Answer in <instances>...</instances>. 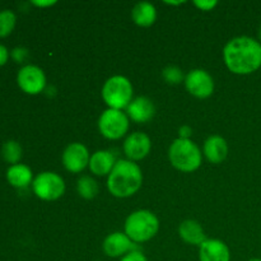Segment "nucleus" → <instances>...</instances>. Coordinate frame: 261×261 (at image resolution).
Instances as JSON below:
<instances>
[{
  "label": "nucleus",
  "mask_w": 261,
  "mask_h": 261,
  "mask_svg": "<svg viewBox=\"0 0 261 261\" xmlns=\"http://www.w3.org/2000/svg\"><path fill=\"white\" fill-rule=\"evenodd\" d=\"M227 68L234 74L246 75L261 66V43L247 36L232 38L223 50Z\"/></svg>",
  "instance_id": "obj_1"
},
{
  "label": "nucleus",
  "mask_w": 261,
  "mask_h": 261,
  "mask_svg": "<svg viewBox=\"0 0 261 261\" xmlns=\"http://www.w3.org/2000/svg\"><path fill=\"white\" fill-rule=\"evenodd\" d=\"M143 184V173L139 166L129 160L117 161L107 178V189L116 198L134 195Z\"/></svg>",
  "instance_id": "obj_2"
},
{
  "label": "nucleus",
  "mask_w": 261,
  "mask_h": 261,
  "mask_svg": "<svg viewBox=\"0 0 261 261\" xmlns=\"http://www.w3.org/2000/svg\"><path fill=\"white\" fill-rule=\"evenodd\" d=\"M160 221L150 211H137L130 214L125 221V234L133 242L142 244L149 241L157 234Z\"/></svg>",
  "instance_id": "obj_3"
},
{
  "label": "nucleus",
  "mask_w": 261,
  "mask_h": 261,
  "mask_svg": "<svg viewBox=\"0 0 261 261\" xmlns=\"http://www.w3.org/2000/svg\"><path fill=\"white\" fill-rule=\"evenodd\" d=\"M168 158L171 165L182 172H193L201 165V152L191 139L173 140L168 149Z\"/></svg>",
  "instance_id": "obj_4"
},
{
  "label": "nucleus",
  "mask_w": 261,
  "mask_h": 261,
  "mask_svg": "<svg viewBox=\"0 0 261 261\" xmlns=\"http://www.w3.org/2000/svg\"><path fill=\"white\" fill-rule=\"evenodd\" d=\"M102 98L109 109L122 110L133 101L132 82L122 75H114L106 81L102 88Z\"/></svg>",
  "instance_id": "obj_5"
},
{
  "label": "nucleus",
  "mask_w": 261,
  "mask_h": 261,
  "mask_svg": "<svg viewBox=\"0 0 261 261\" xmlns=\"http://www.w3.org/2000/svg\"><path fill=\"white\" fill-rule=\"evenodd\" d=\"M32 190L41 200L54 201L61 198L65 191V182L55 172H41L32 182Z\"/></svg>",
  "instance_id": "obj_6"
},
{
  "label": "nucleus",
  "mask_w": 261,
  "mask_h": 261,
  "mask_svg": "<svg viewBox=\"0 0 261 261\" xmlns=\"http://www.w3.org/2000/svg\"><path fill=\"white\" fill-rule=\"evenodd\" d=\"M98 129L105 138L117 140L124 137L129 129V117L121 110L107 109L98 120Z\"/></svg>",
  "instance_id": "obj_7"
},
{
  "label": "nucleus",
  "mask_w": 261,
  "mask_h": 261,
  "mask_svg": "<svg viewBox=\"0 0 261 261\" xmlns=\"http://www.w3.org/2000/svg\"><path fill=\"white\" fill-rule=\"evenodd\" d=\"M18 87L24 93L35 96L41 93L46 87V75L41 68L36 65H24L17 74Z\"/></svg>",
  "instance_id": "obj_8"
},
{
  "label": "nucleus",
  "mask_w": 261,
  "mask_h": 261,
  "mask_svg": "<svg viewBox=\"0 0 261 261\" xmlns=\"http://www.w3.org/2000/svg\"><path fill=\"white\" fill-rule=\"evenodd\" d=\"M185 87L193 96L198 98H208L214 92V81L208 71L194 69L185 76Z\"/></svg>",
  "instance_id": "obj_9"
},
{
  "label": "nucleus",
  "mask_w": 261,
  "mask_h": 261,
  "mask_svg": "<svg viewBox=\"0 0 261 261\" xmlns=\"http://www.w3.org/2000/svg\"><path fill=\"white\" fill-rule=\"evenodd\" d=\"M89 152L82 143H71L63 153V165L69 172L78 173L89 165Z\"/></svg>",
  "instance_id": "obj_10"
},
{
  "label": "nucleus",
  "mask_w": 261,
  "mask_h": 261,
  "mask_svg": "<svg viewBox=\"0 0 261 261\" xmlns=\"http://www.w3.org/2000/svg\"><path fill=\"white\" fill-rule=\"evenodd\" d=\"M152 148V142L147 134L137 132L130 134L124 142V153L129 161H140L147 157Z\"/></svg>",
  "instance_id": "obj_11"
},
{
  "label": "nucleus",
  "mask_w": 261,
  "mask_h": 261,
  "mask_svg": "<svg viewBox=\"0 0 261 261\" xmlns=\"http://www.w3.org/2000/svg\"><path fill=\"white\" fill-rule=\"evenodd\" d=\"M133 249H134V242L121 232L109 234L103 241V251L110 257L125 256L129 252L134 251Z\"/></svg>",
  "instance_id": "obj_12"
},
{
  "label": "nucleus",
  "mask_w": 261,
  "mask_h": 261,
  "mask_svg": "<svg viewBox=\"0 0 261 261\" xmlns=\"http://www.w3.org/2000/svg\"><path fill=\"white\" fill-rule=\"evenodd\" d=\"M200 261H229V249L221 240H206L199 246Z\"/></svg>",
  "instance_id": "obj_13"
},
{
  "label": "nucleus",
  "mask_w": 261,
  "mask_h": 261,
  "mask_svg": "<svg viewBox=\"0 0 261 261\" xmlns=\"http://www.w3.org/2000/svg\"><path fill=\"white\" fill-rule=\"evenodd\" d=\"M126 110L130 119L138 124L148 122L155 114L154 103L148 97H138V98L133 99Z\"/></svg>",
  "instance_id": "obj_14"
},
{
  "label": "nucleus",
  "mask_w": 261,
  "mask_h": 261,
  "mask_svg": "<svg viewBox=\"0 0 261 261\" xmlns=\"http://www.w3.org/2000/svg\"><path fill=\"white\" fill-rule=\"evenodd\" d=\"M204 154L206 160L212 163L223 162L228 154V145H227L226 139L219 135L209 137L204 143Z\"/></svg>",
  "instance_id": "obj_15"
},
{
  "label": "nucleus",
  "mask_w": 261,
  "mask_h": 261,
  "mask_svg": "<svg viewBox=\"0 0 261 261\" xmlns=\"http://www.w3.org/2000/svg\"><path fill=\"white\" fill-rule=\"evenodd\" d=\"M116 165L115 155L110 150H97L91 155L89 160V170L97 176L110 175L112 168Z\"/></svg>",
  "instance_id": "obj_16"
},
{
  "label": "nucleus",
  "mask_w": 261,
  "mask_h": 261,
  "mask_svg": "<svg viewBox=\"0 0 261 261\" xmlns=\"http://www.w3.org/2000/svg\"><path fill=\"white\" fill-rule=\"evenodd\" d=\"M178 234L186 244L198 245V246H200L203 242L208 240L204 233L203 227L200 226L199 222L194 221V219L184 221L178 227Z\"/></svg>",
  "instance_id": "obj_17"
},
{
  "label": "nucleus",
  "mask_w": 261,
  "mask_h": 261,
  "mask_svg": "<svg viewBox=\"0 0 261 261\" xmlns=\"http://www.w3.org/2000/svg\"><path fill=\"white\" fill-rule=\"evenodd\" d=\"M7 181L17 189L27 188L30 184L33 182L32 170L27 165L17 163V165L10 166L7 170Z\"/></svg>",
  "instance_id": "obj_18"
},
{
  "label": "nucleus",
  "mask_w": 261,
  "mask_h": 261,
  "mask_svg": "<svg viewBox=\"0 0 261 261\" xmlns=\"http://www.w3.org/2000/svg\"><path fill=\"white\" fill-rule=\"evenodd\" d=\"M132 18L135 24L140 27H150L157 19V10L154 5L150 3L140 2L133 8Z\"/></svg>",
  "instance_id": "obj_19"
},
{
  "label": "nucleus",
  "mask_w": 261,
  "mask_h": 261,
  "mask_svg": "<svg viewBox=\"0 0 261 261\" xmlns=\"http://www.w3.org/2000/svg\"><path fill=\"white\" fill-rule=\"evenodd\" d=\"M2 157L10 166L19 163L20 158H22V147L19 143L17 140H7L2 145Z\"/></svg>",
  "instance_id": "obj_20"
},
{
  "label": "nucleus",
  "mask_w": 261,
  "mask_h": 261,
  "mask_svg": "<svg viewBox=\"0 0 261 261\" xmlns=\"http://www.w3.org/2000/svg\"><path fill=\"white\" fill-rule=\"evenodd\" d=\"M76 190L78 194L84 199H93L98 194V185L96 181L89 176H83L78 180L76 184Z\"/></svg>",
  "instance_id": "obj_21"
},
{
  "label": "nucleus",
  "mask_w": 261,
  "mask_h": 261,
  "mask_svg": "<svg viewBox=\"0 0 261 261\" xmlns=\"http://www.w3.org/2000/svg\"><path fill=\"white\" fill-rule=\"evenodd\" d=\"M17 24V15L9 9H4L0 12V38L9 36Z\"/></svg>",
  "instance_id": "obj_22"
},
{
  "label": "nucleus",
  "mask_w": 261,
  "mask_h": 261,
  "mask_svg": "<svg viewBox=\"0 0 261 261\" xmlns=\"http://www.w3.org/2000/svg\"><path fill=\"white\" fill-rule=\"evenodd\" d=\"M162 76L167 83L170 84H178L182 82L184 74L180 68L177 66H167L165 70L162 71Z\"/></svg>",
  "instance_id": "obj_23"
},
{
  "label": "nucleus",
  "mask_w": 261,
  "mask_h": 261,
  "mask_svg": "<svg viewBox=\"0 0 261 261\" xmlns=\"http://www.w3.org/2000/svg\"><path fill=\"white\" fill-rule=\"evenodd\" d=\"M10 56H12L17 63H23V61L28 58V50L24 47H15L12 50Z\"/></svg>",
  "instance_id": "obj_24"
},
{
  "label": "nucleus",
  "mask_w": 261,
  "mask_h": 261,
  "mask_svg": "<svg viewBox=\"0 0 261 261\" xmlns=\"http://www.w3.org/2000/svg\"><path fill=\"white\" fill-rule=\"evenodd\" d=\"M217 4H218L217 0H196L194 2V5L200 10H212L217 7Z\"/></svg>",
  "instance_id": "obj_25"
},
{
  "label": "nucleus",
  "mask_w": 261,
  "mask_h": 261,
  "mask_svg": "<svg viewBox=\"0 0 261 261\" xmlns=\"http://www.w3.org/2000/svg\"><path fill=\"white\" fill-rule=\"evenodd\" d=\"M120 261H148V260H147V257L142 254V252L134 250V251L129 252V254H126L125 256H122Z\"/></svg>",
  "instance_id": "obj_26"
},
{
  "label": "nucleus",
  "mask_w": 261,
  "mask_h": 261,
  "mask_svg": "<svg viewBox=\"0 0 261 261\" xmlns=\"http://www.w3.org/2000/svg\"><path fill=\"white\" fill-rule=\"evenodd\" d=\"M9 50H8L7 47H5L3 43H0V66L5 65V64L8 63V60H9Z\"/></svg>",
  "instance_id": "obj_27"
},
{
  "label": "nucleus",
  "mask_w": 261,
  "mask_h": 261,
  "mask_svg": "<svg viewBox=\"0 0 261 261\" xmlns=\"http://www.w3.org/2000/svg\"><path fill=\"white\" fill-rule=\"evenodd\" d=\"M191 134H193V129L190 126H188V125H184L178 130V135H180L178 138H181V139H190Z\"/></svg>",
  "instance_id": "obj_28"
},
{
  "label": "nucleus",
  "mask_w": 261,
  "mask_h": 261,
  "mask_svg": "<svg viewBox=\"0 0 261 261\" xmlns=\"http://www.w3.org/2000/svg\"><path fill=\"white\" fill-rule=\"evenodd\" d=\"M32 4L35 5V7H38V8H45V7H53V5L56 4L55 0H40V2H37V0H33Z\"/></svg>",
  "instance_id": "obj_29"
},
{
  "label": "nucleus",
  "mask_w": 261,
  "mask_h": 261,
  "mask_svg": "<svg viewBox=\"0 0 261 261\" xmlns=\"http://www.w3.org/2000/svg\"><path fill=\"white\" fill-rule=\"evenodd\" d=\"M166 4H168V5H180V4H184V2H166Z\"/></svg>",
  "instance_id": "obj_30"
},
{
  "label": "nucleus",
  "mask_w": 261,
  "mask_h": 261,
  "mask_svg": "<svg viewBox=\"0 0 261 261\" xmlns=\"http://www.w3.org/2000/svg\"><path fill=\"white\" fill-rule=\"evenodd\" d=\"M259 38H260V41H261V25H260V28H259Z\"/></svg>",
  "instance_id": "obj_31"
},
{
  "label": "nucleus",
  "mask_w": 261,
  "mask_h": 261,
  "mask_svg": "<svg viewBox=\"0 0 261 261\" xmlns=\"http://www.w3.org/2000/svg\"><path fill=\"white\" fill-rule=\"evenodd\" d=\"M249 261H261V259H251V260H249Z\"/></svg>",
  "instance_id": "obj_32"
}]
</instances>
